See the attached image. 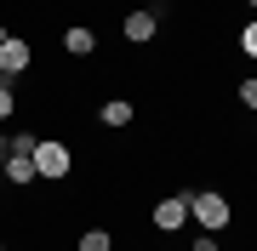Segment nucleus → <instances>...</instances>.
<instances>
[{
    "label": "nucleus",
    "instance_id": "3",
    "mask_svg": "<svg viewBox=\"0 0 257 251\" xmlns=\"http://www.w3.org/2000/svg\"><path fill=\"white\" fill-rule=\"evenodd\" d=\"M29 63H35V46H29L23 35H6V40H0V75H6V80L29 75Z\"/></svg>",
    "mask_w": 257,
    "mask_h": 251
},
{
    "label": "nucleus",
    "instance_id": "15",
    "mask_svg": "<svg viewBox=\"0 0 257 251\" xmlns=\"http://www.w3.org/2000/svg\"><path fill=\"white\" fill-rule=\"evenodd\" d=\"M0 166H6V143H0Z\"/></svg>",
    "mask_w": 257,
    "mask_h": 251
},
{
    "label": "nucleus",
    "instance_id": "2",
    "mask_svg": "<svg viewBox=\"0 0 257 251\" xmlns=\"http://www.w3.org/2000/svg\"><path fill=\"white\" fill-rule=\"evenodd\" d=\"M29 160H35V177H46V183H63V177L74 171V149L63 137H40Z\"/></svg>",
    "mask_w": 257,
    "mask_h": 251
},
{
    "label": "nucleus",
    "instance_id": "4",
    "mask_svg": "<svg viewBox=\"0 0 257 251\" xmlns=\"http://www.w3.org/2000/svg\"><path fill=\"white\" fill-rule=\"evenodd\" d=\"M149 223H155L160 234H177L189 223V194H166V200H155V211H149Z\"/></svg>",
    "mask_w": 257,
    "mask_h": 251
},
{
    "label": "nucleus",
    "instance_id": "9",
    "mask_svg": "<svg viewBox=\"0 0 257 251\" xmlns=\"http://www.w3.org/2000/svg\"><path fill=\"white\" fill-rule=\"evenodd\" d=\"M74 251H114V234L109 228H86L80 240H74Z\"/></svg>",
    "mask_w": 257,
    "mask_h": 251
},
{
    "label": "nucleus",
    "instance_id": "18",
    "mask_svg": "<svg viewBox=\"0 0 257 251\" xmlns=\"http://www.w3.org/2000/svg\"><path fill=\"white\" fill-rule=\"evenodd\" d=\"M246 6H257V0H246Z\"/></svg>",
    "mask_w": 257,
    "mask_h": 251
},
{
    "label": "nucleus",
    "instance_id": "17",
    "mask_svg": "<svg viewBox=\"0 0 257 251\" xmlns=\"http://www.w3.org/2000/svg\"><path fill=\"white\" fill-rule=\"evenodd\" d=\"M0 251H6V240H0Z\"/></svg>",
    "mask_w": 257,
    "mask_h": 251
},
{
    "label": "nucleus",
    "instance_id": "1",
    "mask_svg": "<svg viewBox=\"0 0 257 251\" xmlns=\"http://www.w3.org/2000/svg\"><path fill=\"white\" fill-rule=\"evenodd\" d=\"M189 217L206 234H223V228L234 223V200L223 194V188H200V194H189Z\"/></svg>",
    "mask_w": 257,
    "mask_h": 251
},
{
    "label": "nucleus",
    "instance_id": "5",
    "mask_svg": "<svg viewBox=\"0 0 257 251\" xmlns=\"http://www.w3.org/2000/svg\"><path fill=\"white\" fill-rule=\"evenodd\" d=\"M120 35H126L132 46H149V40L160 35V18H155L149 6H132V12H126V23H120Z\"/></svg>",
    "mask_w": 257,
    "mask_h": 251
},
{
    "label": "nucleus",
    "instance_id": "16",
    "mask_svg": "<svg viewBox=\"0 0 257 251\" xmlns=\"http://www.w3.org/2000/svg\"><path fill=\"white\" fill-rule=\"evenodd\" d=\"M6 35H12V29H6V23H0V40H6Z\"/></svg>",
    "mask_w": 257,
    "mask_h": 251
},
{
    "label": "nucleus",
    "instance_id": "12",
    "mask_svg": "<svg viewBox=\"0 0 257 251\" xmlns=\"http://www.w3.org/2000/svg\"><path fill=\"white\" fill-rule=\"evenodd\" d=\"M12 114H18V97H12V86H0V126H6Z\"/></svg>",
    "mask_w": 257,
    "mask_h": 251
},
{
    "label": "nucleus",
    "instance_id": "14",
    "mask_svg": "<svg viewBox=\"0 0 257 251\" xmlns=\"http://www.w3.org/2000/svg\"><path fill=\"white\" fill-rule=\"evenodd\" d=\"M189 251H217V234H206V228H200V234H194V245H189Z\"/></svg>",
    "mask_w": 257,
    "mask_h": 251
},
{
    "label": "nucleus",
    "instance_id": "13",
    "mask_svg": "<svg viewBox=\"0 0 257 251\" xmlns=\"http://www.w3.org/2000/svg\"><path fill=\"white\" fill-rule=\"evenodd\" d=\"M240 52H246V57H257V23H246V29H240Z\"/></svg>",
    "mask_w": 257,
    "mask_h": 251
},
{
    "label": "nucleus",
    "instance_id": "8",
    "mask_svg": "<svg viewBox=\"0 0 257 251\" xmlns=\"http://www.w3.org/2000/svg\"><path fill=\"white\" fill-rule=\"evenodd\" d=\"M63 52H69V57H92V52H97V35H92L86 23H69V29H63Z\"/></svg>",
    "mask_w": 257,
    "mask_h": 251
},
{
    "label": "nucleus",
    "instance_id": "10",
    "mask_svg": "<svg viewBox=\"0 0 257 251\" xmlns=\"http://www.w3.org/2000/svg\"><path fill=\"white\" fill-rule=\"evenodd\" d=\"M35 131H18V137H6V154H35Z\"/></svg>",
    "mask_w": 257,
    "mask_h": 251
},
{
    "label": "nucleus",
    "instance_id": "7",
    "mask_svg": "<svg viewBox=\"0 0 257 251\" xmlns=\"http://www.w3.org/2000/svg\"><path fill=\"white\" fill-rule=\"evenodd\" d=\"M0 177H6L12 188H29V183H40V177H35V160H29V154H6Z\"/></svg>",
    "mask_w": 257,
    "mask_h": 251
},
{
    "label": "nucleus",
    "instance_id": "11",
    "mask_svg": "<svg viewBox=\"0 0 257 251\" xmlns=\"http://www.w3.org/2000/svg\"><path fill=\"white\" fill-rule=\"evenodd\" d=\"M234 97H240V103H246V109L257 114V75H246V80H240V86H234Z\"/></svg>",
    "mask_w": 257,
    "mask_h": 251
},
{
    "label": "nucleus",
    "instance_id": "6",
    "mask_svg": "<svg viewBox=\"0 0 257 251\" xmlns=\"http://www.w3.org/2000/svg\"><path fill=\"white\" fill-rule=\"evenodd\" d=\"M132 120H138V103H126V97H109L97 109V126H109V131H126Z\"/></svg>",
    "mask_w": 257,
    "mask_h": 251
}]
</instances>
